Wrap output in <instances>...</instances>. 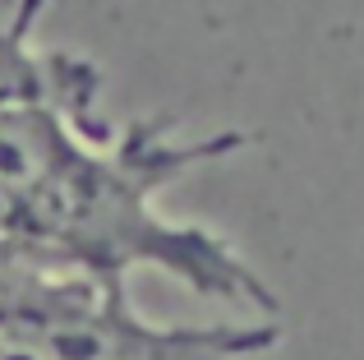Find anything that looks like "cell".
Masks as SVG:
<instances>
[{"label":"cell","instance_id":"cell-1","mask_svg":"<svg viewBox=\"0 0 364 360\" xmlns=\"http://www.w3.org/2000/svg\"><path fill=\"white\" fill-rule=\"evenodd\" d=\"M245 134H217L176 144L171 120H129L111 134L92 111H70L37 166L33 185L18 194L23 245L55 263L92 277L124 282V268L148 263L180 277L198 296L277 314L267 282L208 226L166 222L157 213V189L198 162L226 157Z\"/></svg>","mask_w":364,"mask_h":360},{"label":"cell","instance_id":"cell-2","mask_svg":"<svg viewBox=\"0 0 364 360\" xmlns=\"http://www.w3.org/2000/svg\"><path fill=\"white\" fill-rule=\"evenodd\" d=\"M277 342V324H148L111 277H83L46 305L0 319V360H240Z\"/></svg>","mask_w":364,"mask_h":360}]
</instances>
